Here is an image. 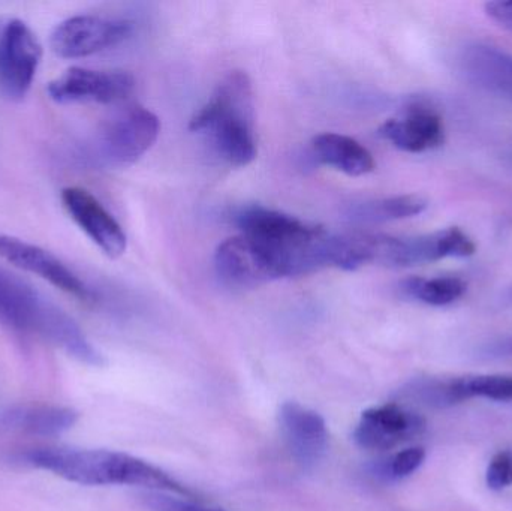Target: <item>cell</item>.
<instances>
[{
    "label": "cell",
    "mask_w": 512,
    "mask_h": 511,
    "mask_svg": "<svg viewBox=\"0 0 512 511\" xmlns=\"http://www.w3.org/2000/svg\"><path fill=\"white\" fill-rule=\"evenodd\" d=\"M242 236L251 242L271 281L307 275L333 264L334 234L295 216L251 206L237 215Z\"/></svg>",
    "instance_id": "cell-1"
},
{
    "label": "cell",
    "mask_w": 512,
    "mask_h": 511,
    "mask_svg": "<svg viewBox=\"0 0 512 511\" xmlns=\"http://www.w3.org/2000/svg\"><path fill=\"white\" fill-rule=\"evenodd\" d=\"M24 461L39 470L81 486H135L152 492L191 498L195 494L150 462L122 452L74 447H39L24 453Z\"/></svg>",
    "instance_id": "cell-2"
},
{
    "label": "cell",
    "mask_w": 512,
    "mask_h": 511,
    "mask_svg": "<svg viewBox=\"0 0 512 511\" xmlns=\"http://www.w3.org/2000/svg\"><path fill=\"white\" fill-rule=\"evenodd\" d=\"M254 87L246 72L233 71L192 117L189 129L203 135L216 155L231 167H246L256 158Z\"/></svg>",
    "instance_id": "cell-3"
},
{
    "label": "cell",
    "mask_w": 512,
    "mask_h": 511,
    "mask_svg": "<svg viewBox=\"0 0 512 511\" xmlns=\"http://www.w3.org/2000/svg\"><path fill=\"white\" fill-rule=\"evenodd\" d=\"M0 323L35 333L84 365H105L101 351L65 311L29 284L0 269Z\"/></svg>",
    "instance_id": "cell-4"
},
{
    "label": "cell",
    "mask_w": 512,
    "mask_h": 511,
    "mask_svg": "<svg viewBox=\"0 0 512 511\" xmlns=\"http://www.w3.org/2000/svg\"><path fill=\"white\" fill-rule=\"evenodd\" d=\"M161 132V122L147 108L129 107L111 119L95 140V155L108 167H129L143 158Z\"/></svg>",
    "instance_id": "cell-5"
},
{
    "label": "cell",
    "mask_w": 512,
    "mask_h": 511,
    "mask_svg": "<svg viewBox=\"0 0 512 511\" xmlns=\"http://www.w3.org/2000/svg\"><path fill=\"white\" fill-rule=\"evenodd\" d=\"M400 396L432 408H450L475 398L512 402V375L417 378L400 390Z\"/></svg>",
    "instance_id": "cell-6"
},
{
    "label": "cell",
    "mask_w": 512,
    "mask_h": 511,
    "mask_svg": "<svg viewBox=\"0 0 512 511\" xmlns=\"http://www.w3.org/2000/svg\"><path fill=\"white\" fill-rule=\"evenodd\" d=\"M42 59L38 36L23 20L12 18L0 27V93L21 101L29 93Z\"/></svg>",
    "instance_id": "cell-7"
},
{
    "label": "cell",
    "mask_w": 512,
    "mask_h": 511,
    "mask_svg": "<svg viewBox=\"0 0 512 511\" xmlns=\"http://www.w3.org/2000/svg\"><path fill=\"white\" fill-rule=\"evenodd\" d=\"M131 33L129 21L98 15H75L54 27L50 47L62 59H81L122 44Z\"/></svg>",
    "instance_id": "cell-8"
},
{
    "label": "cell",
    "mask_w": 512,
    "mask_h": 511,
    "mask_svg": "<svg viewBox=\"0 0 512 511\" xmlns=\"http://www.w3.org/2000/svg\"><path fill=\"white\" fill-rule=\"evenodd\" d=\"M135 80L123 71H96L74 66L48 84L47 93L57 104H114L134 92Z\"/></svg>",
    "instance_id": "cell-9"
},
{
    "label": "cell",
    "mask_w": 512,
    "mask_h": 511,
    "mask_svg": "<svg viewBox=\"0 0 512 511\" xmlns=\"http://www.w3.org/2000/svg\"><path fill=\"white\" fill-rule=\"evenodd\" d=\"M475 249L474 240L457 227L426 236H387L382 264L390 267L420 266L444 258L471 257Z\"/></svg>",
    "instance_id": "cell-10"
},
{
    "label": "cell",
    "mask_w": 512,
    "mask_h": 511,
    "mask_svg": "<svg viewBox=\"0 0 512 511\" xmlns=\"http://www.w3.org/2000/svg\"><path fill=\"white\" fill-rule=\"evenodd\" d=\"M424 431L426 420L420 414L399 404H387L364 411L352 437L361 449L384 452L420 437Z\"/></svg>",
    "instance_id": "cell-11"
},
{
    "label": "cell",
    "mask_w": 512,
    "mask_h": 511,
    "mask_svg": "<svg viewBox=\"0 0 512 511\" xmlns=\"http://www.w3.org/2000/svg\"><path fill=\"white\" fill-rule=\"evenodd\" d=\"M0 258L23 272L32 273L65 293L92 300L95 293L56 255L26 240L0 233Z\"/></svg>",
    "instance_id": "cell-12"
},
{
    "label": "cell",
    "mask_w": 512,
    "mask_h": 511,
    "mask_svg": "<svg viewBox=\"0 0 512 511\" xmlns=\"http://www.w3.org/2000/svg\"><path fill=\"white\" fill-rule=\"evenodd\" d=\"M60 198L72 221L107 257L119 258L125 254L128 246L125 231L95 195L80 186H68Z\"/></svg>",
    "instance_id": "cell-13"
},
{
    "label": "cell",
    "mask_w": 512,
    "mask_h": 511,
    "mask_svg": "<svg viewBox=\"0 0 512 511\" xmlns=\"http://www.w3.org/2000/svg\"><path fill=\"white\" fill-rule=\"evenodd\" d=\"M280 429L292 458L304 470H312L327 452L328 431L316 411L298 402H285L279 411Z\"/></svg>",
    "instance_id": "cell-14"
},
{
    "label": "cell",
    "mask_w": 512,
    "mask_h": 511,
    "mask_svg": "<svg viewBox=\"0 0 512 511\" xmlns=\"http://www.w3.org/2000/svg\"><path fill=\"white\" fill-rule=\"evenodd\" d=\"M382 138L409 153H423L442 146L445 128L442 117L426 105H412L400 117L387 120L379 128Z\"/></svg>",
    "instance_id": "cell-15"
},
{
    "label": "cell",
    "mask_w": 512,
    "mask_h": 511,
    "mask_svg": "<svg viewBox=\"0 0 512 511\" xmlns=\"http://www.w3.org/2000/svg\"><path fill=\"white\" fill-rule=\"evenodd\" d=\"M459 69L472 86L512 101V56L507 51L487 44L466 45Z\"/></svg>",
    "instance_id": "cell-16"
},
{
    "label": "cell",
    "mask_w": 512,
    "mask_h": 511,
    "mask_svg": "<svg viewBox=\"0 0 512 511\" xmlns=\"http://www.w3.org/2000/svg\"><path fill=\"white\" fill-rule=\"evenodd\" d=\"M215 269L228 287L255 288L271 282L254 246L242 234L225 240L215 254Z\"/></svg>",
    "instance_id": "cell-17"
},
{
    "label": "cell",
    "mask_w": 512,
    "mask_h": 511,
    "mask_svg": "<svg viewBox=\"0 0 512 511\" xmlns=\"http://www.w3.org/2000/svg\"><path fill=\"white\" fill-rule=\"evenodd\" d=\"M80 419L77 411L57 405H23L3 416L6 428L36 437H57L74 428Z\"/></svg>",
    "instance_id": "cell-18"
},
{
    "label": "cell",
    "mask_w": 512,
    "mask_h": 511,
    "mask_svg": "<svg viewBox=\"0 0 512 511\" xmlns=\"http://www.w3.org/2000/svg\"><path fill=\"white\" fill-rule=\"evenodd\" d=\"M312 147L319 161L348 176H366L375 170L376 164L372 153L355 138L325 132L313 138Z\"/></svg>",
    "instance_id": "cell-19"
},
{
    "label": "cell",
    "mask_w": 512,
    "mask_h": 511,
    "mask_svg": "<svg viewBox=\"0 0 512 511\" xmlns=\"http://www.w3.org/2000/svg\"><path fill=\"white\" fill-rule=\"evenodd\" d=\"M427 209V201L420 195H397L366 201L351 207L348 218L361 224H381L414 218Z\"/></svg>",
    "instance_id": "cell-20"
},
{
    "label": "cell",
    "mask_w": 512,
    "mask_h": 511,
    "mask_svg": "<svg viewBox=\"0 0 512 511\" xmlns=\"http://www.w3.org/2000/svg\"><path fill=\"white\" fill-rule=\"evenodd\" d=\"M402 291L409 299L429 306H448L465 296L468 284L457 276L409 278L402 282Z\"/></svg>",
    "instance_id": "cell-21"
},
{
    "label": "cell",
    "mask_w": 512,
    "mask_h": 511,
    "mask_svg": "<svg viewBox=\"0 0 512 511\" xmlns=\"http://www.w3.org/2000/svg\"><path fill=\"white\" fill-rule=\"evenodd\" d=\"M426 461V450L411 447L381 459L372 465V474L385 482H399L420 470Z\"/></svg>",
    "instance_id": "cell-22"
},
{
    "label": "cell",
    "mask_w": 512,
    "mask_h": 511,
    "mask_svg": "<svg viewBox=\"0 0 512 511\" xmlns=\"http://www.w3.org/2000/svg\"><path fill=\"white\" fill-rule=\"evenodd\" d=\"M486 483L492 491H504L512 486V450L496 453L487 467Z\"/></svg>",
    "instance_id": "cell-23"
},
{
    "label": "cell",
    "mask_w": 512,
    "mask_h": 511,
    "mask_svg": "<svg viewBox=\"0 0 512 511\" xmlns=\"http://www.w3.org/2000/svg\"><path fill=\"white\" fill-rule=\"evenodd\" d=\"M486 12L492 20L512 32V2L487 3Z\"/></svg>",
    "instance_id": "cell-24"
},
{
    "label": "cell",
    "mask_w": 512,
    "mask_h": 511,
    "mask_svg": "<svg viewBox=\"0 0 512 511\" xmlns=\"http://www.w3.org/2000/svg\"><path fill=\"white\" fill-rule=\"evenodd\" d=\"M489 353L492 356L512 357V336L504 339V341L496 342L495 345L489 348Z\"/></svg>",
    "instance_id": "cell-25"
},
{
    "label": "cell",
    "mask_w": 512,
    "mask_h": 511,
    "mask_svg": "<svg viewBox=\"0 0 512 511\" xmlns=\"http://www.w3.org/2000/svg\"><path fill=\"white\" fill-rule=\"evenodd\" d=\"M508 302L512 303V290L508 293Z\"/></svg>",
    "instance_id": "cell-26"
}]
</instances>
